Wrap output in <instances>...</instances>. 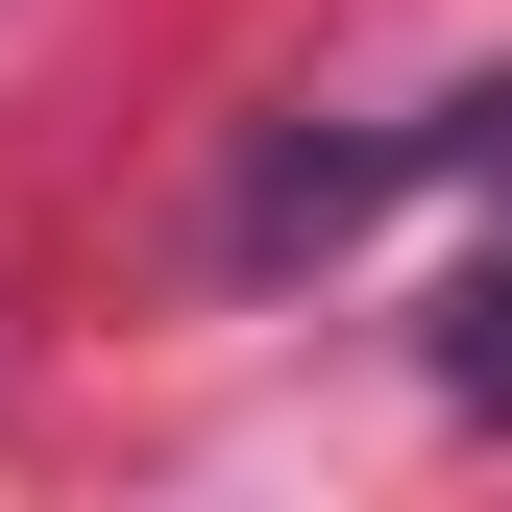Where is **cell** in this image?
Masks as SVG:
<instances>
[{"mask_svg": "<svg viewBox=\"0 0 512 512\" xmlns=\"http://www.w3.org/2000/svg\"><path fill=\"white\" fill-rule=\"evenodd\" d=\"M439 391H464V415H512V244L439 293Z\"/></svg>", "mask_w": 512, "mask_h": 512, "instance_id": "obj_1", "label": "cell"}, {"mask_svg": "<svg viewBox=\"0 0 512 512\" xmlns=\"http://www.w3.org/2000/svg\"><path fill=\"white\" fill-rule=\"evenodd\" d=\"M415 171H512V74H488V98H439V122H415Z\"/></svg>", "mask_w": 512, "mask_h": 512, "instance_id": "obj_2", "label": "cell"}]
</instances>
